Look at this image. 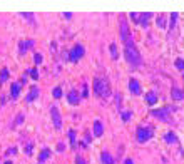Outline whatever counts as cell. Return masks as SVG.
Instances as JSON below:
<instances>
[{
    "mask_svg": "<svg viewBox=\"0 0 184 164\" xmlns=\"http://www.w3.org/2000/svg\"><path fill=\"white\" fill-rule=\"evenodd\" d=\"M82 96H84V97H87V96H89V89H87V84H84V91H82Z\"/></svg>",
    "mask_w": 184,
    "mask_h": 164,
    "instance_id": "obj_32",
    "label": "cell"
},
{
    "mask_svg": "<svg viewBox=\"0 0 184 164\" xmlns=\"http://www.w3.org/2000/svg\"><path fill=\"white\" fill-rule=\"evenodd\" d=\"M164 139H166V142H169V144L178 142V137H176V134H172V132H167L166 136H164Z\"/></svg>",
    "mask_w": 184,
    "mask_h": 164,
    "instance_id": "obj_16",
    "label": "cell"
},
{
    "mask_svg": "<svg viewBox=\"0 0 184 164\" xmlns=\"http://www.w3.org/2000/svg\"><path fill=\"white\" fill-rule=\"evenodd\" d=\"M129 117H131V112H122V119H124V121H129Z\"/></svg>",
    "mask_w": 184,
    "mask_h": 164,
    "instance_id": "obj_34",
    "label": "cell"
},
{
    "mask_svg": "<svg viewBox=\"0 0 184 164\" xmlns=\"http://www.w3.org/2000/svg\"><path fill=\"white\" fill-rule=\"evenodd\" d=\"M94 92L97 94L99 97H109L111 96V87H109V82L104 79H94Z\"/></svg>",
    "mask_w": 184,
    "mask_h": 164,
    "instance_id": "obj_2",
    "label": "cell"
},
{
    "mask_svg": "<svg viewBox=\"0 0 184 164\" xmlns=\"http://www.w3.org/2000/svg\"><path fill=\"white\" fill-rule=\"evenodd\" d=\"M37 97H39V87H37V86H32L30 92H29V96L25 97V101H27V102H32V101L37 99Z\"/></svg>",
    "mask_w": 184,
    "mask_h": 164,
    "instance_id": "obj_9",
    "label": "cell"
},
{
    "mask_svg": "<svg viewBox=\"0 0 184 164\" xmlns=\"http://www.w3.org/2000/svg\"><path fill=\"white\" fill-rule=\"evenodd\" d=\"M146 102H147L149 106H154V104L157 102V97H156V94H154V92H147V94H146Z\"/></svg>",
    "mask_w": 184,
    "mask_h": 164,
    "instance_id": "obj_15",
    "label": "cell"
},
{
    "mask_svg": "<svg viewBox=\"0 0 184 164\" xmlns=\"http://www.w3.org/2000/svg\"><path fill=\"white\" fill-rule=\"evenodd\" d=\"M164 25H166V17H164V15H159V17H157V27H161V29H162Z\"/></svg>",
    "mask_w": 184,
    "mask_h": 164,
    "instance_id": "obj_21",
    "label": "cell"
},
{
    "mask_svg": "<svg viewBox=\"0 0 184 164\" xmlns=\"http://www.w3.org/2000/svg\"><path fill=\"white\" fill-rule=\"evenodd\" d=\"M129 89H131V92H132L134 96H139V94L142 92V91H141V84H139L136 79H131V81H129Z\"/></svg>",
    "mask_w": 184,
    "mask_h": 164,
    "instance_id": "obj_8",
    "label": "cell"
},
{
    "mask_svg": "<svg viewBox=\"0 0 184 164\" xmlns=\"http://www.w3.org/2000/svg\"><path fill=\"white\" fill-rule=\"evenodd\" d=\"M82 55H84V47H82V45H75L70 50V54H69V59H70V62H77Z\"/></svg>",
    "mask_w": 184,
    "mask_h": 164,
    "instance_id": "obj_5",
    "label": "cell"
},
{
    "mask_svg": "<svg viewBox=\"0 0 184 164\" xmlns=\"http://www.w3.org/2000/svg\"><path fill=\"white\" fill-rule=\"evenodd\" d=\"M69 137H70L72 147H75V146H77V142H75V132H74V131H69Z\"/></svg>",
    "mask_w": 184,
    "mask_h": 164,
    "instance_id": "obj_23",
    "label": "cell"
},
{
    "mask_svg": "<svg viewBox=\"0 0 184 164\" xmlns=\"http://www.w3.org/2000/svg\"><path fill=\"white\" fill-rule=\"evenodd\" d=\"M79 101H80L79 92H77V91H70V92H69V102H70L72 106H75V104H79Z\"/></svg>",
    "mask_w": 184,
    "mask_h": 164,
    "instance_id": "obj_11",
    "label": "cell"
},
{
    "mask_svg": "<svg viewBox=\"0 0 184 164\" xmlns=\"http://www.w3.org/2000/svg\"><path fill=\"white\" fill-rule=\"evenodd\" d=\"M176 67H178L179 70H184V60L183 59H178V60H176Z\"/></svg>",
    "mask_w": 184,
    "mask_h": 164,
    "instance_id": "obj_25",
    "label": "cell"
},
{
    "mask_svg": "<svg viewBox=\"0 0 184 164\" xmlns=\"http://www.w3.org/2000/svg\"><path fill=\"white\" fill-rule=\"evenodd\" d=\"M32 149H34V142H29V144H27V147H25V152H27V154H30V152H32Z\"/></svg>",
    "mask_w": 184,
    "mask_h": 164,
    "instance_id": "obj_29",
    "label": "cell"
},
{
    "mask_svg": "<svg viewBox=\"0 0 184 164\" xmlns=\"http://www.w3.org/2000/svg\"><path fill=\"white\" fill-rule=\"evenodd\" d=\"M34 45V40H20V44H19V49H20V54H25L30 47Z\"/></svg>",
    "mask_w": 184,
    "mask_h": 164,
    "instance_id": "obj_10",
    "label": "cell"
},
{
    "mask_svg": "<svg viewBox=\"0 0 184 164\" xmlns=\"http://www.w3.org/2000/svg\"><path fill=\"white\" fill-rule=\"evenodd\" d=\"M102 132H104L102 122H101V121H96V122H94V134H96V136H102Z\"/></svg>",
    "mask_w": 184,
    "mask_h": 164,
    "instance_id": "obj_14",
    "label": "cell"
},
{
    "mask_svg": "<svg viewBox=\"0 0 184 164\" xmlns=\"http://www.w3.org/2000/svg\"><path fill=\"white\" fill-rule=\"evenodd\" d=\"M22 17H25V19H29V20H30L32 24H34V14H25V12H24V14H22Z\"/></svg>",
    "mask_w": 184,
    "mask_h": 164,
    "instance_id": "obj_27",
    "label": "cell"
},
{
    "mask_svg": "<svg viewBox=\"0 0 184 164\" xmlns=\"http://www.w3.org/2000/svg\"><path fill=\"white\" fill-rule=\"evenodd\" d=\"M19 94H20V84H19V82H15V84H12L10 97L12 99H17V97H19Z\"/></svg>",
    "mask_w": 184,
    "mask_h": 164,
    "instance_id": "obj_13",
    "label": "cell"
},
{
    "mask_svg": "<svg viewBox=\"0 0 184 164\" xmlns=\"http://www.w3.org/2000/svg\"><path fill=\"white\" fill-rule=\"evenodd\" d=\"M34 59H35V64H40V62H42V55H40V54H35Z\"/></svg>",
    "mask_w": 184,
    "mask_h": 164,
    "instance_id": "obj_33",
    "label": "cell"
},
{
    "mask_svg": "<svg viewBox=\"0 0 184 164\" xmlns=\"http://www.w3.org/2000/svg\"><path fill=\"white\" fill-rule=\"evenodd\" d=\"M111 55H112V59H117V47H116V44H111Z\"/></svg>",
    "mask_w": 184,
    "mask_h": 164,
    "instance_id": "obj_22",
    "label": "cell"
},
{
    "mask_svg": "<svg viewBox=\"0 0 184 164\" xmlns=\"http://www.w3.org/2000/svg\"><path fill=\"white\" fill-rule=\"evenodd\" d=\"M22 122V114H19V117H17V124Z\"/></svg>",
    "mask_w": 184,
    "mask_h": 164,
    "instance_id": "obj_36",
    "label": "cell"
},
{
    "mask_svg": "<svg viewBox=\"0 0 184 164\" xmlns=\"http://www.w3.org/2000/svg\"><path fill=\"white\" fill-rule=\"evenodd\" d=\"M171 96H172V101H183V99H184V91L174 87L172 92H171Z\"/></svg>",
    "mask_w": 184,
    "mask_h": 164,
    "instance_id": "obj_12",
    "label": "cell"
},
{
    "mask_svg": "<svg viewBox=\"0 0 184 164\" xmlns=\"http://www.w3.org/2000/svg\"><path fill=\"white\" fill-rule=\"evenodd\" d=\"M152 137V129L151 127H139L137 129V141L139 142H146Z\"/></svg>",
    "mask_w": 184,
    "mask_h": 164,
    "instance_id": "obj_3",
    "label": "cell"
},
{
    "mask_svg": "<svg viewBox=\"0 0 184 164\" xmlns=\"http://www.w3.org/2000/svg\"><path fill=\"white\" fill-rule=\"evenodd\" d=\"M50 116H52V121H54V127H55L57 131H60L62 129V119H60V112H59V109H57L55 106L50 109Z\"/></svg>",
    "mask_w": 184,
    "mask_h": 164,
    "instance_id": "obj_4",
    "label": "cell"
},
{
    "mask_svg": "<svg viewBox=\"0 0 184 164\" xmlns=\"http://www.w3.org/2000/svg\"><path fill=\"white\" fill-rule=\"evenodd\" d=\"M171 112V107H164V109H159V111H152V116L156 119H159V121H169L167 114Z\"/></svg>",
    "mask_w": 184,
    "mask_h": 164,
    "instance_id": "obj_6",
    "label": "cell"
},
{
    "mask_svg": "<svg viewBox=\"0 0 184 164\" xmlns=\"http://www.w3.org/2000/svg\"><path fill=\"white\" fill-rule=\"evenodd\" d=\"M149 17H151V14H141V20H139V24H141L142 27H147Z\"/></svg>",
    "mask_w": 184,
    "mask_h": 164,
    "instance_id": "obj_18",
    "label": "cell"
},
{
    "mask_svg": "<svg viewBox=\"0 0 184 164\" xmlns=\"http://www.w3.org/2000/svg\"><path fill=\"white\" fill-rule=\"evenodd\" d=\"M131 19L136 20V22H139V20H141V14H131Z\"/></svg>",
    "mask_w": 184,
    "mask_h": 164,
    "instance_id": "obj_30",
    "label": "cell"
},
{
    "mask_svg": "<svg viewBox=\"0 0 184 164\" xmlns=\"http://www.w3.org/2000/svg\"><path fill=\"white\" fill-rule=\"evenodd\" d=\"M75 164H86V161H84V158L77 156V158H75Z\"/></svg>",
    "mask_w": 184,
    "mask_h": 164,
    "instance_id": "obj_31",
    "label": "cell"
},
{
    "mask_svg": "<svg viewBox=\"0 0 184 164\" xmlns=\"http://www.w3.org/2000/svg\"><path fill=\"white\" fill-rule=\"evenodd\" d=\"M54 97H55V99H60V97H62V89H60V87H55V89H54Z\"/></svg>",
    "mask_w": 184,
    "mask_h": 164,
    "instance_id": "obj_24",
    "label": "cell"
},
{
    "mask_svg": "<svg viewBox=\"0 0 184 164\" xmlns=\"http://www.w3.org/2000/svg\"><path fill=\"white\" fill-rule=\"evenodd\" d=\"M49 156H50V151H49V149H44V151H42L40 154H39V161H45L47 158H49Z\"/></svg>",
    "mask_w": 184,
    "mask_h": 164,
    "instance_id": "obj_19",
    "label": "cell"
},
{
    "mask_svg": "<svg viewBox=\"0 0 184 164\" xmlns=\"http://www.w3.org/2000/svg\"><path fill=\"white\" fill-rule=\"evenodd\" d=\"M7 79H9V69H5V67H4V69H2V72H0V81L5 82Z\"/></svg>",
    "mask_w": 184,
    "mask_h": 164,
    "instance_id": "obj_20",
    "label": "cell"
},
{
    "mask_svg": "<svg viewBox=\"0 0 184 164\" xmlns=\"http://www.w3.org/2000/svg\"><path fill=\"white\" fill-rule=\"evenodd\" d=\"M101 159H102V163H104V164H114V158L111 156V154H107V152H104Z\"/></svg>",
    "mask_w": 184,
    "mask_h": 164,
    "instance_id": "obj_17",
    "label": "cell"
},
{
    "mask_svg": "<svg viewBox=\"0 0 184 164\" xmlns=\"http://www.w3.org/2000/svg\"><path fill=\"white\" fill-rule=\"evenodd\" d=\"M178 14H176V12H174V14H172V15H171V29H172V27L174 25H176V20H178Z\"/></svg>",
    "mask_w": 184,
    "mask_h": 164,
    "instance_id": "obj_26",
    "label": "cell"
},
{
    "mask_svg": "<svg viewBox=\"0 0 184 164\" xmlns=\"http://www.w3.org/2000/svg\"><path fill=\"white\" fill-rule=\"evenodd\" d=\"M129 24L126 20H121V40L122 42H127L129 40Z\"/></svg>",
    "mask_w": 184,
    "mask_h": 164,
    "instance_id": "obj_7",
    "label": "cell"
},
{
    "mask_svg": "<svg viewBox=\"0 0 184 164\" xmlns=\"http://www.w3.org/2000/svg\"><path fill=\"white\" fill-rule=\"evenodd\" d=\"M124 55H126V60H127L132 67H139V65H141V55H139V50L136 49V45H134V42L131 40V39L126 42Z\"/></svg>",
    "mask_w": 184,
    "mask_h": 164,
    "instance_id": "obj_1",
    "label": "cell"
},
{
    "mask_svg": "<svg viewBox=\"0 0 184 164\" xmlns=\"http://www.w3.org/2000/svg\"><path fill=\"white\" fill-rule=\"evenodd\" d=\"M7 154H15V147H12V149H9V151H7Z\"/></svg>",
    "mask_w": 184,
    "mask_h": 164,
    "instance_id": "obj_35",
    "label": "cell"
},
{
    "mask_svg": "<svg viewBox=\"0 0 184 164\" xmlns=\"http://www.w3.org/2000/svg\"><path fill=\"white\" fill-rule=\"evenodd\" d=\"M5 164H12V161H7V163Z\"/></svg>",
    "mask_w": 184,
    "mask_h": 164,
    "instance_id": "obj_38",
    "label": "cell"
},
{
    "mask_svg": "<svg viewBox=\"0 0 184 164\" xmlns=\"http://www.w3.org/2000/svg\"><path fill=\"white\" fill-rule=\"evenodd\" d=\"M124 164H134V163H132V161H131V159H127V161H126V163H124Z\"/></svg>",
    "mask_w": 184,
    "mask_h": 164,
    "instance_id": "obj_37",
    "label": "cell"
},
{
    "mask_svg": "<svg viewBox=\"0 0 184 164\" xmlns=\"http://www.w3.org/2000/svg\"><path fill=\"white\" fill-rule=\"evenodd\" d=\"M30 76H32V79H35V81L39 79V72H37V69H32V70H30Z\"/></svg>",
    "mask_w": 184,
    "mask_h": 164,
    "instance_id": "obj_28",
    "label": "cell"
}]
</instances>
